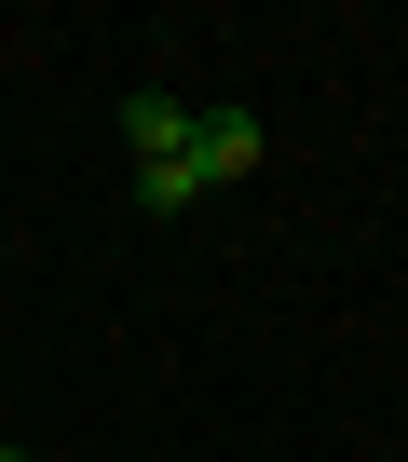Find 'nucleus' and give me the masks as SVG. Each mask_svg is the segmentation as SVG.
Masks as SVG:
<instances>
[{
	"instance_id": "obj_3",
	"label": "nucleus",
	"mask_w": 408,
	"mask_h": 462,
	"mask_svg": "<svg viewBox=\"0 0 408 462\" xmlns=\"http://www.w3.org/2000/svg\"><path fill=\"white\" fill-rule=\"evenodd\" d=\"M136 204H150V217H190L204 190H190V163H136Z\"/></svg>"
},
{
	"instance_id": "obj_4",
	"label": "nucleus",
	"mask_w": 408,
	"mask_h": 462,
	"mask_svg": "<svg viewBox=\"0 0 408 462\" xmlns=\"http://www.w3.org/2000/svg\"><path fill=\"white\" fill-rule=\"evenodd\" d=\"M0 462H28V448H0Z\"/></svg>"
},
{
	"instance_id": "obj_1",
	"label": "nucleus",
	"mask_w": 408,
	"mask_h": 462,
	"mask_svg": "<svg viewBox=\"0 0 408 462\" xmlns=\"http://www.w3.org/2000/svg\"><path fill=\"white\" fill-rule=\"evenodd\" d=\"M177 163H190V190H232V177H259V163H273V136H259L246 109H204Z\"/></svg>"
},
{
	"instance_id": "obj_2",
	"label": "nucleus",
	"mask_w": 408,
	"mask_h": 462,
	"mask_svg": "<svg viewBox=\"0 0 408 462\" xmlns=\"http://www.w3.org/2000/svg\"><path fill=\"white\" fill-rule=\"evenodd\" d=\"M190 123H204V109H190V96H163V82H136V96H123V150H136V163H177V150H190Z\"/></svg>"
}]
</instances>
